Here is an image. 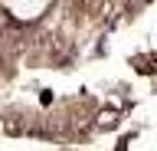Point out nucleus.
Masks as SVG:
<instances>
[{
	"label": "nucleus",
	"instance_id": "nucleus-1",
	"mask_svg": "<svg viewBox=\"0 0 157 151\" xmlns=\"http://www.w3.org/2000/svg\"><path fill=\"white\" fill-rule=\"evenodd\" d=\"M0 3L13 13V20L29 23V20H36V17H43V13L49 10L52 0H0Z\"/></svg>",
	"mask_w": 157,
	"mask_h": 151
}]
</instances>
